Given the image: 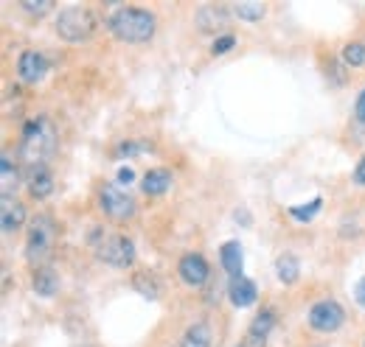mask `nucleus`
Returning <instances> with one entry per match:
<instances>
[{
	"instance_id": "obj_25",
	"label": "nucleus",
	"mask_w": 365,
	"mask_h": 347,
	"mask_svg": "<svg viewBox=\"0 0 365 347\" xmlns=\"http://www.w3.org/2000/svg\"><path fill=\"white\" fill-rule=\"evenodd\" d=\"M233 45H236V39H233L230 34H225V36H217V39H214V45H211V54H214V56H219V54H228Z\"/></svg>"
},
{
	"instance_id": "obj_5",
	"label": "nucleus",
	"mask_w": 365,
	"mask_h": 347,
	"mask_svg": "<svg viewBox=\"0 0 365 347\" xmlns=\"http://www.w3.org/2000/svg\"><path fill=\"white\" fill-rule=\"evenodd\" d=\"M96 23L99 20L88 6H65L57 14L54 28L65 42H82L96 31Z\"/></svg>"
},
{
	"instance_id": "obj_17",
	"label": "nucleus",
	"mask_w": 365,
	"mask_h": 347,
	"mask_svg": "<svg viewBox=\"0 0 365 347\" xmlns=\"http://www.w3.org/2000/svg\"><path fill=\"white\" fill-rule=\"evenodd\" d=\"M31 286H34V291H37L39 297H54L57 288H59V280H57V275H54L51 266H39V269H34Z\"/></svg>"
},
{
	"instance_id": "obj_7",
	"label": "nucleus",
	"mask_w": 365,
	"mask_h": 347,
	"mask_svg": "<svg viewBox=\"0 0 365 347\" xmlns=\"http://www.w3.org/2000/svg\"><path fill=\"white\" fill-rule=\"evenodd\" d=\"M343 319H346V311H343L340 302H335V299H317L315 306L309 308V325L315 330H320V333L337 330L343 325Z\"/></svg>"
},
{
	"instance_id": "obj_19",
	"label": "nucleus",
	"mask_w": 365,
	"mask_h": 347,
	"mask_svg": "<svg viewBox=\"0 0 365 347\" xmlns=\"http://www.w3.org/2000/svg\"><path fill=\"white\" fill-rule=\"evenodd\" d=\"M275 275L281 283H295L301 277V260L293 255V252H284L278 260H275Z\"/></svg>"
},
{
	"instance_id": "obj_27",
	"label": "nucleus",
	"mask_w": 365,
	"mask_h": 347,
	"mask_svg": "<svg viewBox=\"0 0 365 347\" xmlns=\"http://www.w3.org/2000/svg\"><path fill=\"white\" fill-rule=\"evenodd\" d=\"M354 118H357L359 123H365V90L359 93V98H357V104H354Z\"/></svg>"
},
{
	"instance_id": "obj_30",
	"label": "nucleus",
	"mask_w": 365,
	"mask_h": 347,
	"mask_svg": "<svg viewBox=\"0 0 365 347\" xmlns=\"http://www.w3.org/2000/svg\"><path fill=\"white\" fill-rule=\"evenodd\" d=\"M357 299H359V306H365V277L357 280Z\"/></svg>"
},
{
	"instance_id": "obj_6",
	"label": "nucleus",
	"mask_w": 365,
	"mask_h": 347,
	"mask_svg": "<svg viewBox=\"0 0 365 347\" xmlns=\"http://www.w3.org/2000/svg\"><path fill=\"white\" fill-rule=\"evenodd\" d=\"M99 207H101L104 215H110L112 222H127V219L135 215V202L124 191H118L112 185L99 191Z\"/></svg>"
},
{
	"instance_id": "obj_3",
	"label": "nucleus",
	"mask_w": 365,
	"mask_h": 347,
	"mask_svg": "<svg viewBox=\"0 0 365 347\" xmlns=\"http://www.w3.org/2000/svg\"><path fill=\"white\" fill-rule=\"evenodd\" d=\"M90 249L101 264L115 266V269H127L135 260V244L127 235L112 233V230H101V227L90 233Z\"/></svg>"
},
{
	"instance_id": "obj_1",
	"label": "nucleus",
	"mask_w": 365,
	"mask_h": 347,
	"mask_svg": "<svg viewBox=\"0 0 365 347\" xmlns=\"http://www.w3.org/2000/svg\"><path fill=\"white\" fill-rule=\"evenodd\" d=\"M110 31L121 39V42H149L157 31V17L149 12V9H141V6H121L110 14L107 20Z\"/></svg>"
},
{
	"instance_id": "obj_9",
	"label": "nucleus",
	"mask_w": 365,
	"mask_h": 347,
	"mask_svg": "<svg viewBox=\"0 0 365 347\" xmlns=\"http://www.w3.org/2000/svg\"><path fill=\"white\" fill-rule=\"evenodd\" d=\"M48 73V59L39 51H23L17 56V76L26 84H39Z\"/></svg>"
},
{
	"instance_id": "obj_16",
	"label": "nucleus",
	"mask_w": 365,
	"mask_h": 347,
	"mask_svg": "<svg viewBox=\"0 0 365 347\" xmlns=\"http://www.w3.org/2000/svg\"><path fill=\"white\" fill-rule=\"evenodd\" d=\"M0 224H3V233H17L26 224V210L17 199H3V204H0Z\"/></svg>"
},
{
	"instance_id": "obj_14",
	"label": "nucleus",
	"mask_w": 365,
	"mask_h": 347,
	"mask_svg": "<svg viewBox=\"0 0 365 347\" xmlns=\"http://www.w3.org/2000/svg\"><path fill=\"white\" fill-rule=\"evenodd\" d=\"M17 185H20L17 162L12 160V154H3L0 157V193H3V199H14Z\"/></svg>"
},
{
	"instance_id": "obj_13",
	"label": "nucleus",
	"mask_w": 365,
	"mask_h": 347,
	"mask_svg": "<svg viewBox=\"0 0 365 347\" xmlns=\"http://www.w3.org/2000/svg\"><path fill=\"white\" fill-rule=\"evenodd\" d=\"M228 297L236 308H248L256 302V283L248 280L245 275H239V277H230V286H228Z\"/></svg>"
},
{
	"instance_id": "obj_24",
	"label": "nucleus",
	"mask_w": 365,
	"mask_h": 347,
	"mask_svg": "<svg viewBox=\"0 0 365 347\" xmlns=\"http://www.w3.org/2000/svg\"><path fill=\"white\" fill-rule=\"evenodd\" d=\"M320 202H323V199H315L309 207H290V215H293V219H298V222H309L312 215L320 210Z\"/></svg>"
},
{
	"instance_id": "obj_8",
	"label": "nucleus",
	"mask_w": 365,
	"mask_h": 347,
	"mask_svg": "<svg viewBox=\"0 0 365 347\" xmlns=\"http://www.w3.org/2000/svg\"><path fill=\"white\" fill-rule=\"evenodd\" d=\"M177 275H180V280H183L186 286L199 288L202 283L208 280L211 266H208V260L202 257L199 252H186V255L180 257V264H177Z\"/></svg>"
},
{
	"instance_id": "obj_22",
	"label": "nucleus",
	"mask_w": 365,
	"mask_h": 347,
	"mask_svg": "<svg viewBox=\"0 0 365 347\" xmlns=\"http://www.w3.org/2000/svg\"><path fill=\"white\" fill-rule=\"evenodd\" d=\"M233 14H236L239 20L256 23V20H262V17L267 14V6H264V3H236V6H233Z\"/></svg>"
},
{
	"instance_id": "obj_18",
	"label": "nucleus",
	"mask_w": 365,
	"mask_h": 347,
	"mask_svg": "<svg viewBox=\"0 0 365 347\" xmlns=\"http://www.w3.org/2000/svg\"><path fill=\"white\" fill-rule=\"evenodd\" d=\"M180 347H211V325L208 322H194L186 328Z\"/></svg>"
},
{
	"instance_id": "obj_29",
	"label": "nucleus",
	"mask_w": 365,
	"mask_h": 347,
	"mask_svg": "<svg viewBox=\"0 0 365 347\" xmlns=\"http://www.w3.org/2000/svg\"><path fill=\"white\" fill-rule=\"evenodd\" d=\"M132 177H135V174H132L130 168H121V171H118V182H121V185H130Z\"/></svg>"
},
{
	"instance_id": "obj_12",
	"label": "nucleus",
	"mask_w": 365,
	"mask_h": 347,
	"mask_svg": "<svg viewBox=\"0 0 365 347\" xmlns=\"http://www.w3.org/2000/svg\"><path fill=\"white\" fill-rule=\"evenodd\" d=\"M273 325H275V311H273V308H264V311L250 322L248 339L241 341V344H245V347H264V341H267Z\"/></svg>"
},
{
	"instance_id": "obj_2",
	"label": "nucleus",
	"mask_w": 365,
	"mask_h": 347,
	"mask_svg": "<svg viewBox=\"0 0 365 347\" xmlns=\"http://www.w3.org/2000/svg\"><path fill=\"white\" fill-rule=\"evenodd\" d=\"M57 151V129L48 118H34L26 123L23 129V140H20V157L37 168L46 165V160H51V154Z\"/></svg>"
},
{
	"instance_id": "obj_10",
	"label": "nucleus",
	"mask_w": 365,
	"mask_h": 347,
	"mask_svg": "<svg viewBox=\"0 0 365 347\" xmlns=\"http://www.w3.org/2000/svg\"><path fill=\"white\" fill-rule=\"evenodd\" d=\"M194 23L199 31H219L230 23V12L225 6H217V3H208V6H199L197 14H194Z\"/></svg>"
},
{
	"instance_id": "obj_26",
	"label": "nucleus",
	"mask_w": 365,
	"mask_h": 347,
	"mask_svg": "<svg viewBox=\"0 0 365 347\" xmlns=\"http://www.w3.org/2000/svg\"><path fill=\"white\" fill-rule=\"evenodd\" d=\"M20 9H26L28 14H46V12H51L54 6L48 3V0H43V3H31V0H20Z\"/></svg>"
},
{
	"instance_id": "obj_28",
	"label": "nucleus",
	"mask_w": 365,
	"mask_h": 347,
	"mask_svg": "<svg viewBox=\"0 0 365 347\" xmlns=\"http://www.w3.org/2000/svg\"><path fill=\"white\" fill-rule=\"evenodd\" d=\"M354 182L357 185H365V157L357 162V168H354Z\"/></svg>"
},
{
	"instance_id": "obj_31",
	"label": "nucleus",
	"mask_w": 365,
	"mask_h": 347,
	"mask_svg": "<svg viewBox=\"0 0 365 347\" xmlns=\"http://www.w3.org/2000/svg\"><path fill=\"white\" fill-rule=\"evenodd\" d=\"M236 347H245V344H236Z\"/></svg>"
},
{
	"instance_id": "obj_21",
	"label": "nucleus",
	"mask_w": 365,
	"mask_h": 347,
	"mask_svg": "<svg viewBox=\"0 0 365 347\" xmlns=\"http://www.w3.org/2000/svg\"><path fill=\"white\" fill-rule=\"evenodd\" d=\"M219 257H222V266H225V272H228L230 277H239V275H241V244L228 241V244L222 246Z\"/></svg>"
},
{
	"instance_id": "obj_15",
	"label": "nucleus",
	"mask_w": 365,
	"mask_h": 347,
	"mask_svg": "<svg viewBox=\"0 0 365 347\" xmlns=\"http://www.w3.org/2000/svg\"><path fill=\"white\" fill-rule=\"evenodd\" d=\"M172 180H175V177H172L169 168H152V171L144 174L141 188H144L146 196H164V193L172 188Z\"/></svg>"
},
{
	"instance_id": "obj_4",
	"label": "nucleus",
	"mask_w": 365,
	"mask_h": 347,
	"mask_svg": "<svg viewBox=\"0 0 365 347\" xmlns=\"http://www.w3.org/2000/svg\"><path fill=\"white\" fill-rule=\"evenodd\" d=\"M57 246V224L48 213H39L28 224V238H26V260L39 269L48 264V257L54 255Z\"/></svg>"
},
{
	"instance_id": "obj_23",
	"label": "nucleus",
	"mask_w": 365,
	"mask_h": 347,
	"mask_svg": "<svg viewBox=\"0 0 365 347\" xmlns=\"http://www.w3.org/2000/svg\"><path fill=\"white\" fill-rule=\"evenodd\" d=\"M343 62L348 67L365 65V45H362V42H348V45H343Z\"/></svg>"
},
{
	"instance_id": "obj_11",
	"label": "nucleus",
	"mask_w": 365,
	"mask_h": 347,
	"mask_svg": "<svg viewBox=\"0 0 365 347\" xmlns=\"http://www.w3.org/2000/svg\"><path fill=\"white\" fill-rule=\"evenodd\" d=\"M26 188H28V193H31L34 199L51 196V191H54V174H51V168H48V165L31 168L28 177H26Z\"/></svg>"
},
{
	"instance_id": "obj_20",
	"label": "nucleus",
	"mask_w": 365,
	"mask_h": 347,
	"mask_svg": "<svg viewBox=\"0 0 365 347\" xmlns=\"http://www.w3.org/2000/svg\"><path fill=\"white\" fill-rule=\"evenodd\" d=\"M132 286H135V291H141V294L149 297V299H157V297H160V280H157V275L149 272V269L135 272V275H132Z\"/></svg>"
}]
</instances>
